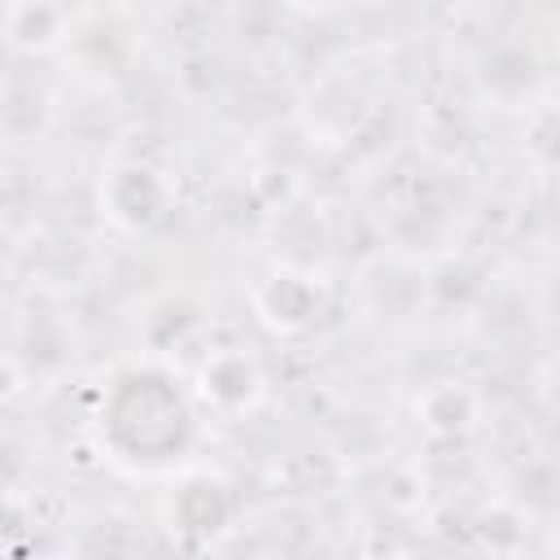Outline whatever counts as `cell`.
I'll use <instances>...</instances> for the list:
<instances>
[{
  "mask_svg": "<svg viewBox=\"0 0 560 560\" xmlns=\"http://www.w3.org/2000/svg\"><path fill=\"white\" fill-rule=\"evenodd\" d=\"M556 560H560V538H556Z\"/></svg>",
  "mask_w": 560,
  "mask_h": 560,
  "instance_id": "6da1fadb",
  "label": "cell"
}]
</instances>
